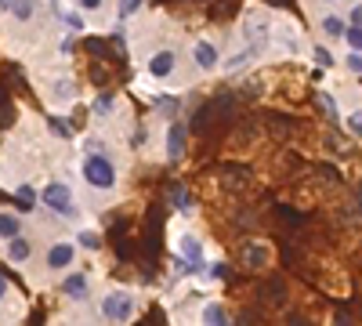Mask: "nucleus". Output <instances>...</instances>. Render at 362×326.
Instances as JSON below:
<instances>
[{
    "instance_id": "25",
    "label": "nucleus",
    "mask_w": 362,
    "mask_h": 326,
    "mask_svg": "<svg viewBox=\"0 0 362 326\" xmlns=\"http://www.w3.org/2000/svg\"><path fill=\"white\" fill-rule=\"evenodd\" d=\"M250 54H254V47H247V51H239V54H232L228 62H225V66H228V73H232V69H239V66H243V62H250Z\"/></svg>"
},
{
    "instance_id": "21",
    "label": "nucleus",
    "mask_w": 362,
    "mask_h": 326,
    "mask_svg": "<svg viewBox=\"0 0 362 326\" xmlns=\"http://www.w3.org/2000/svg\"><path fill=\"white\" fill-rule=\"evenodd\" d=\"M344 127H348L351 134H358V138H362V105H358V109H351V112L344 116Z\"/></svg>"
},
{
    "instance_id": "18",
    "label": "nucleus",
    "mask_w": 362,
    "mask_h": 326,
    "mask_svg": "<svg viewBox=\"0 0 362 326\" xmlns=\"http://www.w3.org/2000/svg\"><path fill=\"white\" fill-rule=\"evenodd\" d=\"M264 261H268L264 247H261V243H250V247H247V264H250V269H261Z\"/></svg>"
},
{
    "instance_id": "6",
    "label": "nucleus",
    "mask_w": 362,
    "mask_h": 326,
    "mask_svg": "<svg viewBox=\"0 0 362 326\" xmlns=\"http://www.w3.org/2000/svg\"><path fill=\"white\" fill-rule=\"evenodd\" d=\"M73 257H76V247H73V243H51V250H47V269H51V272L69 269Z\"/></svg>"
},
{
    "instance_id": "23",
    "label": "nucleus",
    "mask_w": 362,
    "mask_h": 326,
    "mask_svg": "<svg viewBox=\"0 0 362 326\" xmlns=\"http://www.w3.org/2000/svg\"><path fill=\"white\" fill-rule=\"evenodd\" d=\"M170 203L177 206V211H189V206H192V199H189V192H185V189H181V185H174V189H170Z\"/></svg>"
},
{
    "instance_id": "2",
    "label": "nucleus",
    "mask_w": 362,
    "mask_h": 326,
    "mask_svg": "<svg viewBox=\"0 0 362 326\" xmlns=\"http://www.w3.org/2000/svg\"><path fill=\"white\" fill-rule=\"evenodd\" d=\"M102 315L116 326H124L131 315H134V298L127 290H109L105 298H102Z\"/></svg>"
},
{
    "instance_id": "17",
    "label": "nucleus",
    "mask_w": 362,
    "mask_h": 326,
    "mask_svg": "<svg viewBox=\"0 0 362 326\" xmlns=\"http://www.w3.org/2000/svg\"><path fill=\"white\" fill-rule=\"evenodd\" d=\"M138 8H145V0H119V8H116V18L119 22H127Z\"/></svg>"
},
{
    "instance_id": "12",
    "label": "nucleus",
    "mask_w": 362,
    "mask_h": 326,
    "mask_svg": "<svg viewBox=\"0 0 362 326\" xmlns=\"http://www.w3.org/2000/svg\"><path fill=\"white\" fill-rule=\"evenodd\" d=\"M322 33L329 37V40H344V29H348V22H344V15H334V11H329V15H322Z\"/></svg>"
},
{
    "instance_id": "8",
    "label": "nucleus",
    "mask_w": 362,
    "mask_h": 326,
    "mask_svg": "<svg viewBox=\"0 0 362 326\" xmlns=\"http://www.w3.org/2000/svg\"><path fill=\"white\" fill-rule=\"evenodd\" d=\"M192 62H196L199 69H214V66H218V47L210 44V40H199V44L192 47Z\"/></svg>"
},
{
    "instance_id": "20",
    "label": "nucleus",
    "mask_w": 362,
    "mask_h": 326,
    "mask_svg": "<svg viewBox=\"0 0 362 326\" xmlns=\"http://www.w3.org/2000/svg\"><path fill=\"white\" fill-rule=\"evenodd\" d=\"M11 15H15L18 22H29V18H33V0H15V4H11Z\"/></svg>"
},
{
    "instance_id": "24",
    "label": "nucleus",
    "mask_w": 362,
    "mask_h": 326,
    "mask_svg": "<svg viewBox=\"0 0 362 326\" xmlns=\"http://www.w3.org/2000/svg\"><path fill=\"white\" fill-rule=\"evenodd\" d=\"M112 105H116V95H98V98H95V112H98V116H109Z\"/></svg>"
},
{
    "instance_id": "1",
    "label": "nucleus",
    "mask_w": 362,
    "mask_h": 326,
    "mask_svg": "<svg viewBox=\"0 0 362 326\" xmlns=\"http://www.w3.org/2000/svg\"><path fill=\"white\" fill-rule=\"evenodd\" d=\"M80 174H83V182L90 189H98V192L116 189V163L105 153H87L83 163H80Z\"/></svg>"
},
{
    "instance_id": "31",
    "label": "nucleus",
    "mask_w": 362,
    "mask_h": 326,
    "mask_svg": "<svg viewBox=\"0 0 362 326\" xmlns=\"http://www.w3.org/2000/svg\"><path fill=\"white\" fill-rule=\"evenodd\" d=\"M80 8H87V11H95V8H102V0H80Z\"/></svg>"
},
{
    "instance_id": "15",
    "label": "nucleus",
    "mask_w": 362,
    "mask_h": 326,
    "mask_svg": "<svg viewBox=\"0 0 362 326\" xmlns=\"http://www.w3.org/2000/svg\"><path fill=\"white\" fill-rule=\"evenodd\" d=\"M15 199H18L22 211H33V206L40 203V192H37L33 185H18V189H15Z\"/></svg>"
},
{
    "instance_id": "11",
    "label": "nucleus",
    "mask_w": 362,
    "mask_h": 326,
    "mask_svg": "<svg viewBox=\"0 0 362 326\" xmlns=\"http://www.w3.org/2000/svg\"><path fill=\"white\" fill-rule=\"evenodd\" d=\"M199 322H203V326H232V322H228V312H225L218 301L203 305V312H199Z\"/></svg>"
},
{
    "instance_id": "34",
    "label": "nucleus",
    "mask_w": 362,
    "mask_h": 326,
    "mask_svg": "<svg viewBox=\"0 0 362 326\" xmlns=\"http://www.w3.org/2000/svg\"><path fill=\"white\" fill-rule=\"evenodd\" d=\"M329 4H341V0H329Z\"/></svg>"
},
{
    "instance_id": "33",
    "label": "nucleus",
    "mask_w": 362,
    "mask_h": 326,
    "mask_svg": "<svg viewBox=\"0 0 362 326\" xmlns=\"http://www.w3.org/2000/svg\"><path fill=\"white\" fill-rule=\"evenodd\" d=\"M11 4H15V0H0V8H8V11H11Z\"/></svg>"
},
{
    "instance_id": "27",
    "label": "nucleus",
    "mask_w": 362,
    "mask_h": 326,
    "mask_svg": "<svg viewBox=\"0 0 362 326\" xmlns=\"http://www.w3.org/2000/svg\"><path fill=\"white\" fill-rule=\"evenodd\" d=\"M319 102H322V109H326V116H334V120H337V102H334V95H319Z\"/></svg>"
},
{
    "instance_id": "26",
    "label": "nucleus",
    "mask_w": 362,
    "mask_h": 326,
    "mask_svg": "<svg viewBox=\"0 0 362 326\" xmlns=\"http://www.w3.org/2000/svg\"><path fill=\"white\" fill-rule=\"evenodd\" d=\"M344 69H348V73H355V76H362V54L348 51V58H344Z\"/></svg>"
},
{
    "instance_id": "7",
    "label": "nucleus",
    "mask_w": 362,
    "mask_h": 326,
    "mask_svg": "<svg viewBox=\"0 0 362 326\" xmlns=\"http://www.w3.org/2000/svg\"><path fill=\"white\" fill-rule=\"evenodd\" d=\"M62 293H66V298H73V301H87V293H90V279H87L83 272H73V276H66V279H62Z\"/></svg>"
},
{
    "instance_id": "28",
    "label": "nucleus",
    "mask_w": 362,
    "mask_h": 326,
    "mask_svg": "<svg viewBox=\"0 0 362 326\" xmlns=\"http://www.w3.org/2000/svg\"><path fill=\"white\" fill-rule=\"evenodd\" d=\"M312 54H315V62H319V66H334V54H329L326 47H315Z\"/></svg>"
},
{
    "instance_id": "10",
    "label": "nucleus",
    "mask_w": 362,
    "mask_h": 326,
    "mask_svg": "<svg viewBox=\"0 0 362 326\" xmlns=\"http://www.w3.org/2000/svg\"><path fill=\"white\" fill-rule=\"evenodd\" d=\"M167 156H170V160L185 156V127H181V124H174V127L167 131Z\"/></svg>"
},
{
    "instance_id": "30",
    "label": "nucleus",
    "mask_w": 362,
    "mask_h": 326,
    "mask_svg": "<svg viewBox=\"0 0 362 326\" xmlns=\"http://www.w3.org/2000/svg\"><path fill=\"white\" fill-rule=\"evenodd\" d=\"M348 18H351L348 25H362V4H355V8L348 11Z\"/></svg>"
},
{
    "instance_id": "16",
    "label": "nucleus",
    "mask_w": 362,
    "mask_h": 326,
    "mask_svg": "<svg viewBox=\"0 0 362 326\" xmlns=\"http://www.w3.org/2000/svg\"><path fill=\"white\" fill-rule=\"evenodd\" d=\"M344 44H348L355 54H362V25H348V29H344Z\"/></svg>"
},
{
    "instance_id": "3",
    "label": "nucleus",
    "mask_w": 362,
    "mask_h": 326,
    "mask_svg": "<svg viewBox=\"0 0 362 326\" xmlns=\"http://www.w3.org/2000/svg\"><path fill=\"white\" fill-rule=\"evenodd\" d=\"M40 203L47 206V211H54V214H66V218H73V214H76V206H73V192H69V185H62V182H51V185L40 192Z\"/></svg>"
},
{
    "instance_id": "13",
    "label": "nucleus",
    "mask_w": 362,
    "mask_h": 326,
    "mask_svg": "<svg viewBox=\"0 0 362 326\" xmlns=\"http://www.w3.org/2000/svg\"><path fill=\"white\" fill-rule=\"evenodd\" d=\"M18 232H22V221H18V214H11V211H4V214H0V240H15Z\"/></svg>"
},
{
    "instance_id": "4",
    "label": "nucleus",
    "mask_w": 362,
    "mask_h": 326,
    "mask_svg": "<svg viewBox=\"0 0 362 326\" xmlns=\"http://www.w3.org/2000/svg\"><path fill=\"white\" fill-rule=\"evenodd\" d=\"M177 250H181V257H185V264L192 272H203V243L196 240L192 232H181L177 235Z\"/></svg>"
},
{
    "instance_id": "29",
    "label": "nucleus",
    "mask_w": 362,
    "mask_h": 326,
    "mask_svg": "<svg viewBox=\"0 0 362 326\" xmlns=\"http://www.w3.org/2000/svg\"><path fill=\"white\" fill-rule=\"evenodd\" d=\"M62 18H66V25H69V29H80V25H83V22H80V15H76V11H66V15H62Z\"/></svg>"
},
{
    "instance_id": "5",
    "label": "nucleus",
    "mask_w": 362,
    "mask_h": 326,
    "mask_svg": "<svg viewBox=\"0 0 362 326\" xmlns=\"http://www.w3.org/2000/svg\"><path fill=\"white\" fill-rule=\"evenodd\" d=\"M174 66H177V54H174L170 47H163V51H156L153 58H148V76L167 80V76L174 73Z\"/></svg>"
},
{
    "instance_id": "32",
    "label": "nucleus",
    "mask_w": 362,
    "mask_h": 326,
    "mask_svg": "<svg viewBox=\"0 0 362 326\" xmlns=\"http://www.w3.org/2000/svg\"><path fill=\"white\" fill-rule=\"evenodd\" d=\"M4 293H8V283H4V276H0V298H4Z\"/></svg>"
},
{
    "instance_id": "14",
    "label": "nucleus",
    "mask_w": 362,
    "mask_h": 326,
    "mask_svg": "<svg viewBox=\"0 0 362 326\" xmlns=\"http://www.w3.org/2000/svg\"><path fill=\"white\" fill-rule=\"evenodd\" d=\"M247 37H250V47L257 51V47L268 40V22H264V18H261V22H257V18H254V22H247Z\"/></svg>"
},
{
    "instance_id": "9",
    "label": "nucleus",
    "mask_w": 362,
    "mask_h": 326,
    "mask_svg": "<svg viewBox=\"0 0 362 326\" xmlns=\"http://www.w3.org/2000/svg\"><path fill=\"white\" fill-rule=\"evenodd\" d=\"M29 257H33V243H29V240H22V235L8 240V261H11V264H25Z\"/></svg>"
},
{
    "instance_id": "19",
    "label": "nucleus",
    "mask_w": 362,
    "mask_h": 326,
    "mask_svg": "<svg viewBox=\"0 0 362 326\" xmlns=\"http://www.w3.org/2000/svg\"><path fill=\"white\" fill-rule=\"evenodd\" d=\"M76 243H80L83 250H102V235H98V232H87V228H83V232L76 235Z\"/></svg>"
},
{
    "instance_id": "22",
    "label": "nucleus",
    "mask_w": 362,
    "mask_h": 326,
    "mask_svg": "<svg viewBox=\"0 0 362 326\" xmlns=\"http://www.w3.org/2000/svg\"><path fill=\"white\" fill-rule=\"evenodd\" d=\"M47 127H51V134H58V138H69V134H73L69 120H62V116H51V120H47Z\"/></svg>"
}]
</instances>
